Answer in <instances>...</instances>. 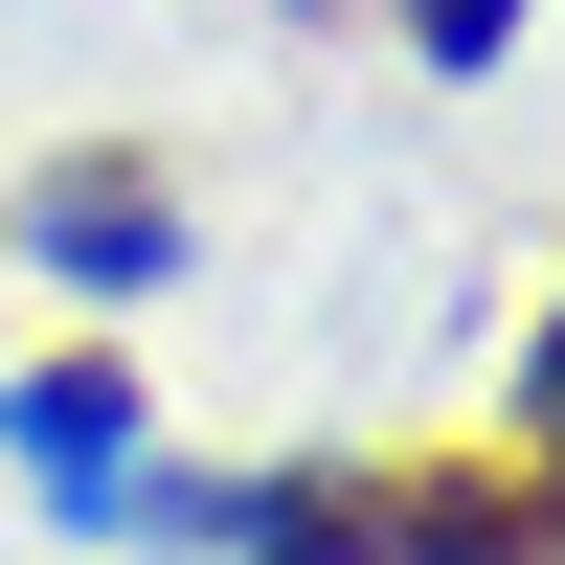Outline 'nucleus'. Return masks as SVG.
Returning <instances> with one entry per match:
<instances>
[{
	"instance_id": "obj_1",
	"label": "nucleus",
	"mask_w": 565,
	"mask_h": 565,
	"mask_svg": "<svg viewBox=\"0 0 565 565\" xmlns=\"http://www.w3.org/2000/svg\"><path fill=\"white\" fill-rule=\"evenodd\" d=\"M114 430H136L114 385H23V452H45V476H68V498H114Z\"/></svg>"
},
{
	"instance_id": "obj_2",
	"label": "nucleus",
	"mask_w": 565,
	"mask_h": 565,
	"mask_svg": "<svg viewBox=\"0 0 565 565\" xmlns=\"http://www.w3.org/2000/svg\"><path fill=\"white\" fill-rule=\"evenodd\" d=\"M407 23H430V68H498V23H521V0H407Z\"/></svg>"
},
{
	"instance_id": "obj_3",
	"label": "nucleus",
	"mask_w": 565,
	"mask_h": 565,
	"mask_svg": "<svg viewBox=\"0 0 565 565\" xmlns=\"http://www.w3.org/2000/svg\"><path fill=\"white\" fill-rule=\"evenodd\" d=\"M543 452H565V317H543Z\"/></svg>"
}]
</instances>
